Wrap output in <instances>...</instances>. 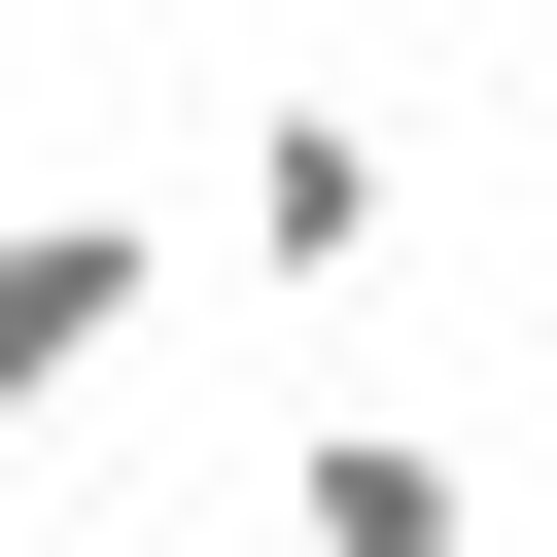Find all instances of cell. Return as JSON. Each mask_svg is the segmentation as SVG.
Returning <instances> with one entry per match:
<instances>
[{
	"instance_id": "3957f363",
	"label": "cell",
	"mask_w": 557,
	"mask_h": 557,
	"mask_svg": "<svg viewBox=\"0 0 557 557\" xmlns=\"http://www.w3.org/2000/svg\"><path fill=\"white\" fill-rule=\"evenodd\" d=\"M278 557H487L453 418H313V453H278Z\"/></svg>"
},
{
	"instance_id": "7a4b0ae2",
	"label": "cell",
	"mask_w": 557,
	"mask_h": 557,
	"mask_svg": "<svg viewBox=\"0 0 557 557\" xmlns=\"http://www.w3.org/2000/svg\"><path fill=\"white\" fill-rule=\"evenodd\" d=\"M139 313H174V244H139V209H0V418H70Z\"/></svg>"
},
{
	"instance_id": "6da1fadb",
	"label": "cell",
	"mask_w": 557,
	"mask_h": 557,
	"mask_svg": "<svg viewBox=\"0 0 557 557\" xmlns=\"http://www.w3.org/2000/svg\"><path fill=\"white\" fill-rule=\"evenodd\" d=\"M209 244L244 278H348L383 244V104H209Z\"/></svg>"
}]
</instances>
